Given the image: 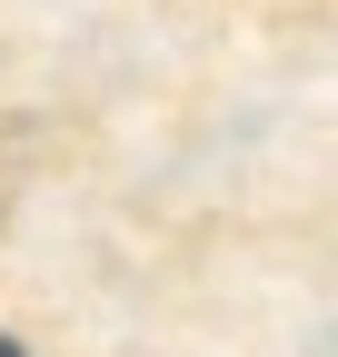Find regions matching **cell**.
Instances as JSON below:
<instances>
[{"mask_svg":"<svg viewBox=\"0 0 338 357\" xmlns=\"http://www.w3.org/2000/svg\"><path fill=\"white\" fill-rule=\"evenodd\" d=\"M0 357H20V347H10V337H0Z\"/></svg>","mask_w":338,"mask_h":357,"instance_id":"6da1fadb","label":"cell"}]
</instances>
